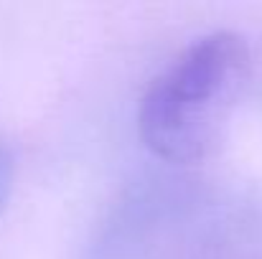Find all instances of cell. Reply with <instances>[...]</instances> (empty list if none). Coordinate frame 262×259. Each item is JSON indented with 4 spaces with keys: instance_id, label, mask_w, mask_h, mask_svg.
<instances>
[{
    "instance_id": "obj_2",
    "label": "cell",
    "mask_w": 262,
    "mask_h": 259,
    "mask_svg": "<svg viewBox=\"0 0 262 259\" xmlns=\"http://www.w3.org/2000/svg\"><path fill=\"white\" fill-rule=\"evenodd\" d=\"M250 77V46L239 33L214 31L188 43L140 99L145 148L168 163L209 155L224 135Z\"/></svg>"
},
{
    "instance_id": "obj_1",
    "label": "cell",
    "mask_w": 262,
    "mask_h": 259,
    "mask_svg": "<svg viewBox=\"0 0 262 259\" xmlns=\"http://www.w3.org/2000/svg\"><path fill=\"white\" fill-rule=\"evenodd\" d=\"M82 259H262V198L209 178H145L104 211Z\"/></svg>"
},
{
    "instance_id": "obj_3",
    "label": "cell",
    "mask_w": 262,
    "mask_h": 259,
    "mask_svg": "<svg viewBox=\"0 0 262 259\" xmlns=\"http://www.w3.org/2000/svg\"><path fill=\"white\" fill-rule=\"evenodd\" d=\"M13 185H15V158H13L10 145L0 137V216L10 201Z\"/></svg>"
}]
</instances>
